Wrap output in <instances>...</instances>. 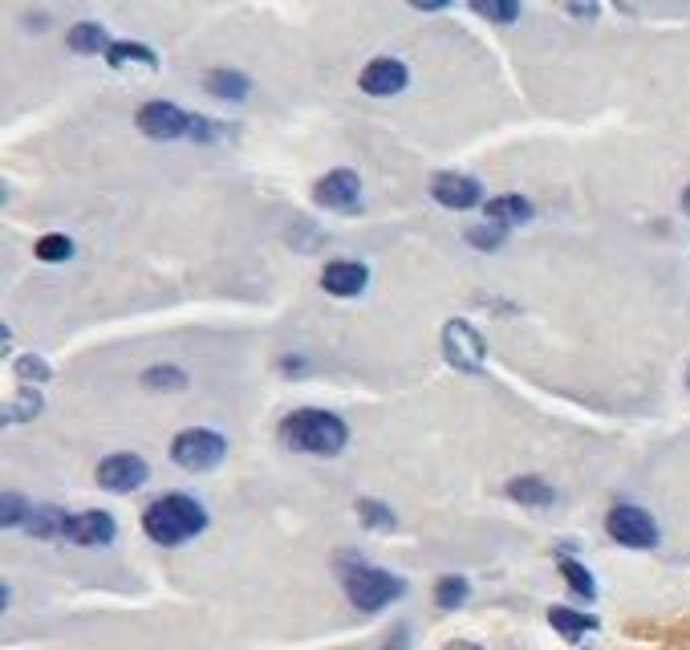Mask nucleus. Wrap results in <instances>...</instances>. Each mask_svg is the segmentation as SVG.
Returning a JSON list of instances; mask_svg holds the SVG:
<instances>
[{
	"instance_id": "nucleus-1",
	"label": "nucleus",
	"mask_w": 690,
	"mask_h": 650,
	"mask_svg": "<svg viewBox=\"0 0 690 650\" xmlns=\"http://www.w3.org/2000/svg\"><path fill=\"white\" fill-rule=\"evenodd\" d=\"M203 524H207V512L191 496H158L155 505H146L143 512V533L155 545H167V549L203 533Z\"/></svg>"
},
{
	"instance_id": "nucleus-2",
	"label": "nucleus",
	"mask_w": 690,
	"mask_h": 650,
	"mask_svg": "<svg viewBox=\"0 0 690 650\" xmlns=\"http://www.w3.org/2000/svg\"><path fill=\"white\" fill-rule=\"evenodd\" d=\"M281 439H285L293 451H305V456H337L349 439V427H345L337 415L330 411H297L288 415L285 427H281Z\"/></svg>"
},
{
	"instance_id": "nucleus-3",
	"label": "nucleus",
	"mask_w": 690,
	"mask_h": 650,
	"mask_svg": "<svg viewBox=\"0 0 690 650\" xmlns=\"http://www.w3.org/2000/svg\"><path fill=\"white\" fill-rule=\"evenodd\" d=\"M342 581H345L349 602H354L361 614H378V610H386L394 598L406 593L403 578H394L386 569H374V565H354V569L342 574Z\"/></svg>"
},
{
	"instance_id": "nucleus-4",
	"label": "nucleus",
	"mask_w": 690,
	"mask_h": 650,
	"mask_svg": "<svg viewBox=\"0 0 690 650\" xmlns=\"http://www.w3.org/2000/svg\"><path fill=\"white\" fill-rule=\"evenodd\" d=\"M224 456H228L224 435L207 432V427H188V432L175 435V444H171V460L179 463V468H188V472H207V468H216Z\"/></svg>"
},
{
	"instance_id": "nucleus-5",
	"label": "nucleus",
	"mask_w": 690,
	"mask_h": 650,
	"mask_svg": "<svg viewBox=\"0 0 690 650\" xmlns=\"http://www.w3.org/2000/svg\"><path fill=\"white\" fill-rule=\"evenodd\" d=\"M605 529L626 549H654L658 545V524H654V517H650L646 508L638 505H618L605 517Z\"/></svg>"
},
{
	"instance_id": "nucleus-6",
	"label": "nucleus",
	"mask_w": 690,
	"mask_h": 650,
	"mask_svg": "<svg viewBox=\"0 0 690 650\" xmlns=\"http://www.w3.org/2000/svg\"><path fill=\"white\" fill-rule=\"evenodd\" d=\"M443 354L451 366L460 370H484V358H488V346L484 338L475 333L472 321H447L443 326Z\"/></svg>"
},
{
	"instance_id": "nucleus-7",
	"label": "nucleus",
	"mask_w": 690,
	"mask_h": 650,
	"mask_svg": "<svg viewBox=\"0 0 690 650\" xmlns=\"http://www.w3.org/2000/svg\"><path fill=\"white\" fill-rule=\"evenodd\" d=\"M146 476H151V468H146L143 456H130V451H118V456H110V460L98 463V484L106 492H134L139 484H146Z\"/></svg>"
},
{
	"instance_id": "nucleus-8",
	"label": "nucleus",
	"mask_w": 690,
	"mask_h": 650,
	"mask_svg": "<svg viewBox=\"0 0 690 650\" xmlns=\"http://www.w3.org/2000/svg\"><path fill=\"white\" fill-rule=\"evenodd\" d=\"M313 200L330 212H358L361 208V179L354 172H330L325 179H317Z\"/></svg>"
},
{
	"instance_id": "nucleus-9",
	"label": "nucleus",
	"mask_w": 690,
	"mask_h": 650,
	"mask_svg": "<svg viewBox=\"0 0 690 650\" xmlns=\"http://www.w3.org/2000/svg\"><path fill=\"white\" fill-rule=\"evenodd\" d=\"M139 130L167 143V139H183L188 134L191 118L179 106H171V102H146L143 110H139Z\"/></svg>"
},
{
	"instance_id": "nucleus-10",
	"label": "nucleus",
	"mask_w": 690,
	"mask_h": 650,
	"mask_svg": "<svg viewBox=\"0 0 690 650\" xmlns=\"http://www.w3.org/2000/svg\"><path fill=\"white\" fill-rule=\"evenodd\" d=\"M431 196L443 208H455V212H467L475 203H484V188L475 184L472 175H460V172H443L431 179Z\"/></svg>"
},
{
	"instance_id": "nucleus-11",
	"label": "nucleus",
	"mask_w": 690,
	"mask_h": 650,
	"mask_svg": "<svg viewBox=\"0 0 690 650\" xmlns=\"http://www.w3.org/2000/svg\"><path fill=\"white\" fill-rule=\"evenodd\" d=\"M115 517L110 512H98V508H86V512H73L66 520V541L73 545H110L115 541Z\"/></svg>"
},
{
	"instance_id": "nucleus-12",
	"label": "nucleus",
	"mask_w": 690,
	"mask_h": 650,
	"mask_svg": "<svg viewBox=\"0 0 690 650\" xmlns=\"http://www.w3.org/2000/svg\"><path fill=\"white\" fill-rule=\"evenodd\" d=\"M406 66L398 58H374L366 70H361L358 86L366 94H374V98H390V94H403L406 90Z\"/></svg>"
},
{
	"instance_id": "nucleus-13",
	"label": "nucleus",
	"mask_w": 690,
	"mask_h": 650,
	"mask_svg": "<svg viewBox=\"0 0 690 650\" xmlns=\"http://www.w3.org/2000/svg\"><path fill=\"white\" fill-rule=\"evenodd\" d=\"M321 285H325V293H333V297H358V293L370 285V269L358 264V260H330V264L321 269Z\"/></svg>"
},
{
	"instance_id": "nucleus-14",
	"label": "nucleus",
	"mask_w": 690,
	"mask_h": 650,
	"mask_svg": "<svg viewBox=\"0 0 690 650\" xmlns=\"http://www.w3.org/2000/svg\"><path fill=\"white\" fill-rule=\"evenodd\" d=\"M533 220V203L524 196H496L488 203V224H500V228H512V224H528Z\"/></svg>"
},
{
	"instance_id": "nucleus-15",
	"label": "nucleus",
	"mask_w": 690,
	"mask_h": 650,
	"mask_svg": "<svg viewBox=\"0 0 690 650\" xmlns=\"http://www.w3.org/2000/svg\"><path fill=\"white\" fill-rule=\"evenodd\" d=\"M508 496L516 500V505H528V508H548L552 500H557V492H552V484H545L540 476H520L508 484Z\"/></svg>"
},
{
	"instance_id": "nucleus-16",
	"label": "nucleus",
	"mask_w": 690,
	"mask_h": 650,
	"mask_svg": "<svg viewBox=\"0 0 690 650\" xmlns=\"http://www.w3.org/2000/svg\"><path fill=\"white\" fill-rule=\"evenodd\" d=\"M548 622H552V630L564 635L569 642H576V638H585L597 630V618H593V614H576V610H569V606H552L548 610Z\"/></svg>"
},
{
	"instance_id": "nucleus-17",
	"label": "nucleus",
	"mask_w": 690,
	"mask_h": 650,
	"mask_svg": "<svg viewBox=\"0 0 690 650\" xmlns=\"http://www.w3.org/2000/svg\"><path fill=\"white\" fill-rule=\"evenodd\" d=\"M110 37H106V29H102L98 21H82V25H73L70 29V49L73 54H110Z\"/></svg>"
},
{
	"instance_id": "nucleus-18",
	"label": "nucleus",
	"mask_w": 690,
	"mask_h": 650,
	"mask_svg": "<svg viewBox=\"0 0 690 650\" xmlns=\"http://www.w3.org/2000/svg\"><path fill=\"white\" fill-rule=\"evenodd\" d=\"M248 90H252V82H248L240 70H212L207 73V94H216V98H248Z\"/></svg>"
},
{
	"instance_id": "nucleus-19",
	"label": "nucleus",
	"mask_w": 690,
	"mask_h": 650,
	"mask_svg": "<svg viewBox=\"0 0 690 650\" xmlns=\"http://www.w3.org/2000/svg\"><path fill=\"white\" fill-rule=\"evenodd\" d=\"M106 61H110L115 70H127V66H158L155 49L134 45V42H115L110 45V54H106Z\"/></svg>"
},
{
	"instance_id": "nucleus-20",
	"label": "nucleus",
	"mask_w": 690,
	"mask_h": 650,
	"mask_svg": "<svg viewBox=\"0 0 690 650\" xmlns=\"http://www.w3.org/2000/svg\"><path fill=\"white\" fill-rule=\"evenodd\" d=\"M66 512L61 508H33V517H29V529L33 536H66Z\"/></svg>"
},
{
	"instance_id": "nucleus-21",
	"label": "nucleus",
	"mask_w": 690,
	"mask_h": 650,
	"mask_svg": "<svg viewBox=\"0 0 690 650\" xmlns=\"http://www.w3.org/2000/svg\"><path fill=\"white\" fill-rule=\"evenodd\" d=\"M472 13H479L484 21H491V25H512L520 16V4L516 0H479V4H472Z\"/></svg>"
},
{
	"instance_id": "nucleus-22",
	"label": "nucleus",
	"mask_w": 690,
	"mask_h": 650,
	"mask_svg": "<svg viewBox=\"0 0 690 650\" xmlns=\"http://www.w3.org/2000/svg\"><path fill=\"white\" fill-rule=\"evenodd\" d=\"M37 257H41L45 264H61V260L73 257V240L70 236H61V232H49V236L37 240Z\"/></svg>"
},
{
	"instance_id": "nucleus-23",
	"label": "nucleus",
	"mask_w": 690,
	"mask_h": 650,
	"mask_svg": "<svg viewBox=\"0 0 690 650\" xmlns=\"http://www.w3.org/2000/svg\"><path fill=\"white\" fill-rule=\"evenodd\" d=\"M143 387L151 390H183L188 387V375L179 366H151L143 375Z\"/></svg>"
},
{
	"instance_id": "nucleus-24",
	"label": "nucleus",
	"mask_w": 690,
	"mask_h": 650,
	"mask_svg": "<svg viewBox=\"0 0 690 650\" xmlns=\"http://www.w3.org/2000/svg\"><path fill=\"white\" fill-rule=\"evenodd\" d=\"M467 593H472V586L463 578H443L435 586V602H439V610H460L467 602Z\"/></svg>"
},
{
	"instance_id": "nucleus-25",
	"label": "nucleus",
	"mask_w": 690,
	"mask_h": 650,
	"mask_svg": "<svg viewBox=\"0 0 690 650\" xmlns=\"http://www.w3.org/2000/svg\"><path fill=\"white\" fill-rule=\"evenodd\" d=\"M13 375L21 378V382H33V387H41V382H49L53 378V370H49V362L37 358V354H21L13 366Z\"/></svg>"
},
{
	"instance_id": "nucleus-26",
	"label": "nucleus",
	"mask_w": 690,
	"mask_h": 650,
	"mask_svg": "<svg viewBox=\"0 0 690 650\" xmlns=\"http://www.w3.org/2000/svg\"><path fill=\"white\" fill-rule=\"evenodd\" d=\"M561 574H564V581H569V586H573V593H581V598H597V581H593V574L590 569H585V565L581 562H569V557H564L561 562Z\"/></svg>"
},
{
	"instance_id": "nucleus-27",
	"label": "nucleus",
	"mask_w": 690,
	"mask_h": 650,
	"mask_svg": "<svg viewBox=\"0 0 690 650\" xmlns=\"http://www.w3.org/2000/svg\"><path fill=\"white\" fill-rule=\"evenodd\" d=\"M37 411H41V394H37L33 387H21V394H16L13 403H9V411H4V415H9V423H25V419H33Z\"/></svg>"
},
{
	"instance_id": "nucleus-28",
	"label": "nucleus",
	"mask_w": 690,
	"mask_h": 650,
	"mask_svg": "<svg viewBox=\"0 0 690 650\" xmlns=\"http://www.w3.org/2000/svg\"><path fill=\"white\" fill-rule=\"evenodd\" d=\"M358 517L361 524H370L378 533H390L394 529V512L386 505H378V500H358Z\"/></svg>"
},
{
	"instance_id": "nucleus-29",
	"label": "nucleus",
	"mask_w": 690,
	"mask_h": 650,
	"mask_svg": "<svg viewBox=\"0 0 690 650\" xmlns=\"http://www.w3.org/2000/svg\"><path fill=\"white\" fill-rule=\"evenodd\" d=\"M29 517H33V508L16 496V492H9L4 496V505H0V520H4V529H13V524H29Z\"/></svg>"
},
{
	"instance_id": "nucleus-30",
	"label": "nucleus",
	"mask_w": 690,
	"mask_h": 650,
	"mask_svg": "<svg viewBox=\"0 0 690 650\" xmlns=\"http://www.w3.org/2000/svg\"><path fill=\"white\" fill-rule=\"evenodd\" d=\"M191 139H200V143H219V139H228V127L216 122V118H191Z\"/></svg>"
},
{
	"instance_id": "nucleus-31",
	"label": "nucleus",
	"mask_w": 690,
	"mask_h": 650,
	"mask_svg": "<svg viewBox=\"0 0 690 650\" xmlns=\"http://www.w3.org/2000/svg\"><path fill=\"white\" fill-rule=\"evenodd\" d=\"M503 236H508V228H500V224H479V228L467 232V240H472L475 248H500Z\"/></svg>"
},
{
	"instance_id": "nucleus-32",
	"label": "nucleus",
	"mask_w": 690,
	"mask_h": 650,
	"mask_svg": "<svg viewBox=\"0 0 690 650\" xmlns=\"http://www.w3.org/2000/svg\"><path fill=\"white\" fill-rule=\"evenodd\" d=\"M406 642H411V635H406V626H398V630L386 638V647L382 650H406Z\"/></svg>"
},
{
	"instance_id": "nucleus-33",
	"label": "nucleus",
	"mask_w": 690,
	"mask_h": 650,
	"mask_svg": "<svg viewBox=\"0 0 690 650\" xmlns=\"http://www.w3.org/2000/svg\"><path fill=\"white\" fill-rule=\"evenodd\" d=\"M569 13L573 16H597V4H569Z\"/></svg>"
},
{
	"instance_id": "nucleus-34",
	"label": "nucleus",
	"mask_w": 690,
	"mask_h": 650,
	"mask_svg": "<svg viewBox=\"0 0 690 650\" xmlns=\"http://www.w3.org/2000/svg\"><path fill=\"white\" fill-rule=\"evenodd\" d=\"M447 650H479V647H475V642H451Z\"/></svg>"
},
{
	"instance_id": "nucleus-35",
	"label": "nucleus",
	"mask_w": 690,
	"mask_h": 650,
	"mask_svg": "<svg viewBox=\"0 0 690 650\" xmlns=\"http://www.w3.org/2000/svg\"><path fill=\"white\" fill-rule=\"evenodd\" d=\"M682 203H687V212H690V191H687V200H682Z\"/></svg>"
}]
</instances>
